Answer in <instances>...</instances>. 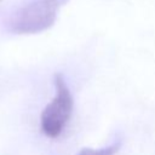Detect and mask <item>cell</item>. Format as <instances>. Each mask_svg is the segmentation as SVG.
Masks as SVG:
<instances>
[{"instance_id":"1","label":"cell","mask_w":155,"mask_h":155,"mask_svg":"<svg viewBox=\"0 0 155 155\" xmlns=\"http://www.w3.org/2000/svg\"><path fill=\"white\" fill-rule=\"evenodd\" d=\"M69 0H35L17 10L8 22L15 34H38L51 28L58 11Z\"/></svg>"},{"instance_id":"3","label":"cell","mask_w":155,"mask_h":155,"mask_svg":"<svg viewBox=\"0 0 155 155\" xmlns=\"http://www.w3.org/2000/svg\"><path fill=\"white\" fill-rule=\"evenodd\" d=\"M121 148V143L116 142L108 147L99 148V149H92V148H84L81 149L78 155H115Z\"/></svg>"},{"instance_id":"2","label":"cell","mask_w":155,"mask_h":155,"mask_svg":"<svg viewBox=\"0 0 155 155\" xmlns=\"http://www.w3.org/2000/svg\"><path fill=\"white\" fill-rule=\"evenodd\" d=\"M54 88L56 96L42 110L40 117L41 131L50 138H57L62 133L74 108L73 94L59 73L54 75Z\"/></svg>"}]
</instances>
